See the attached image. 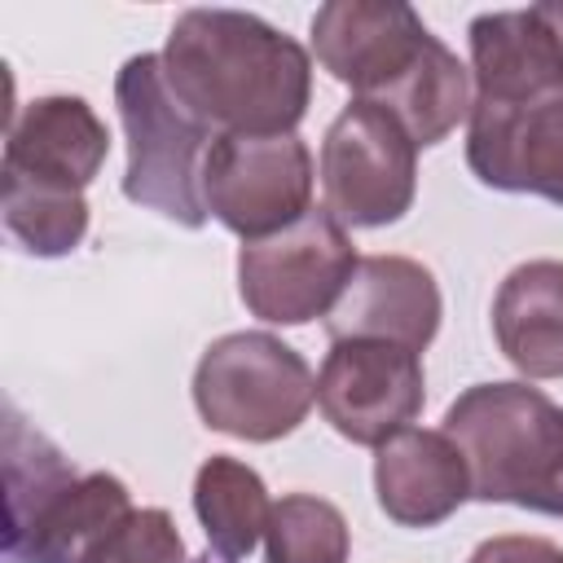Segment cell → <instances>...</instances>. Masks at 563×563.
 <instances>
[{"label": "cell", "instance_id": "1", "mask_svg": "<svg viewBox=\"0 0 563 563\" xmlns=\"http://www.w3.org/2000/svg\"><path fill=\"white\" fill-rule=\"evenodd\" d=\"M172 97L202 123L238 136H286L312 101L308 48L246 9H185L163 44Z\"/></svg>", "mask_w": 563, "mask_h": 563}, {"label": "cell", "instance_id": "2", "mask_svg": "<svg viewBox=\"0 0 563 563\" xmlns=\"http://www.w3.org/2000/svg\"><path fill=\"white\" fill-rule=\"evenodd\" d=\"M312 53L352 97L396 114L418 150L440 145L471 119V70L427 31L413 4L330 0L312 13Z\"/></svg>", "mask_w": 563, "mask_h": 563}, {"label": "cell", "instance_id": "3", "mask_svg": "<svg viewBox=\"0 0 563 563\" xmlns=\"http://www.w3.org/2000/svg\"><path fill=\"white\" fill-rule=\"evenodd\" d=\"M466 457L471 497L563 519V405L523 378L466 387L440 427Z\"/></svg>", "mask_w": 563, "mask_h": 563}, {"label": "cell", "instance_id": "4", "mask_svg": "<svg viewBox=\"0 0 563 563\" xmlns=\"http://www.w3.org/2000/svg\"><path fill=\"white\" fill-rule=\"evenodd\" d=\"M4 510V563H79L88 545L132 510V493L110 471L79 475L44 431L9 409Z\"/></svg>", "mask_w": 563, "mask_h": 563}, {"label": "cell", "instance_id": "5", "mask_svg": "<svg viewBox=\"0 0 563 563\" xmlns=\"http://www.w3.org/2000/svg\"><path fill=\"white\" fill-rule=\"evenodd\" d=\"M114 106L128 141L123 198L180 229H202V158L216 136L172 97L158 53H132L119 66Z\"/></svg>", "mask_w": 563, "mask_h": 563}, {"label": "cell", "instance_id": "6", "mask_svg": "<svg viewBox=\"0 0 563 563\" xmlns=\"http://www.w3.org/2000/svg\"><path fill=\"white\" fill-rule=\"evenodd\" d=\"M189 391L198 418L211 431L246 444H273L308 418L317 378L308 361L277 334L233 330L207 343L194 365Z\"/></svg>", "mask_w": 563, "mask_h": 563}, {"label": "cell", "instance_id": "7", "mask_svg": "<svg viewBox=\"0 0 563 563\" xmlns=\"http://www.w3.org/2000/svg\"><path fill=\"white\" fill-rule=\"evenodd\" d=\"M361 255L347 229L325 211L312 207L290 229L242 242L238 251V295L251 317L268 325H308L325 321L330 308L343 299Z\"/></svg>", "mask_w": 563, "mask_h": 563}, {"label": "cell", "instance_id": "8", "mask_svg": "<svg viewBox=\"0 0 563 563\" xmlns=\"http://www.w3.org/2000/svg\"><path fill=\"white\" fill-rule=\"evenodd\" d=\"M321 194L343 229L405 220L418 194V145L400 119L352 97L321 136Z\"/></svg>", "mask_w": 563, "mask_h": 563}, {"label": "cell", "instance_id": "9", "mask_svg": "<svg viewBox=\"0 0 563 563\" xmlns=\"http://www.w3.org/2000/svg\"><path fill=\"white\" fill-rule=\"evenodd\" d=\"M202 202L242 242L273 238L312 211V150L299 132H220L202 158Z\"/></svg>", "mask_w": 563, "mask_h": 563}, {"label": "cell", "instance_id": "10", "mask_svg": "<svg viewBox=\"0 0 563 563\" xmlns=\"http://www.w3.org/2000/svg\"><path fill=\"white\" fill-rule=\"evenodd\" d=\"M427 400L422 352L387 339H334L317 369V409L352 444L378 449L405 431Z\"/></svg>", "mask_w": 563, "mask_h": 563}, {"label": "cell", "instance_id": "11", "mask_svg": "<svg viewBox=\"0 0 563 563\" xmlns=\"http://www.w3.org/2000/svg\"><path fill=\"white\" fill-rule=\"evenodd\" d=\"M466 167L488 189L537 194L563 207V84L515 101H475Z\"/></svg>", "mask_w": 563, "mask_h": 563}, {"label": "cell", "instance_id": "12", "mask_svg": "<svg viewBox=\"0 0 563 563\" xmlns=\"http://www.w3.org/2000/svg\"><path fill=\"white\" fill-rule=\"evenodd\" d=\"M110 154V128L101 114L70 92L31 97L4 132L0 185L44 189V194H84Z\"/></svg>", "mask_w": 563, "mask_h": 563}, {"label": "cell", "instance_id": "13", "mask_svg": "<svg viewBox=\"0 0 563 563\" xmlns=\"http://www.w3.org/2000/svg\"><path fill=\"white\" fill-rule=\"evenodd\" d=\"M444 299L435 273L409 255H365L343 290V299L325 317V334L334 339H387L409 352H427L440 334Z\"/></svg>", "mask_w": 563, "mask_h": 563}, {"label": "cell", "instance_id": "14", "mask_svg": "<svg viewBox=\"0 0 563 563\" xmlns=\"http://www.w3.org/2000/svg\"><path fill=\"white\" fill-rule=\"evenodd\" d=\"M378 510L400 528H440L471 501V471L444 431L405 427L374 449Z\"/></svg>", "mask_w": 563, "mask_h": 563}, {"label": "cell", "instance_id": "15", "mask_svg": "<svg viewBox=\"0 0 563 563\" xmlns=\"http://www.w3.org/2000/svg\"><path fill=\"white\" fill-rule=\"evenodd\" d=\"M466 40L475 101H515L563 84V44L537 4L475 13Z\"/></svg>", "mask_w": 563, "mask_h": 563}, {"label": "cell", "instance_id": "16", "mask_svg": "<svg viewBox=\"0 0 563 563\" xmlns=\"http://www.w3.org/2000/svg\"><path fill=\"white\" fill-rule=\"evenodd\" d=\"M493 339L523 378H563V260H528L501 277Z\"/></svg>", "mask_w": 563, "mask_h": 563}, {"label": "cell", "instance_id": "17", "mask_svg": "<svg viewBox=\"0 0 563 563\" xmlns=\"http://www.w3.org/2000/svg\"><path fill=\"white\" fill-rule=\"evenodd\" d=\"M194 515L207 532V550L194 563H242L264 541L273 501L255 466L211 453L194 475Z\"/></svg>", "mask_w": 563, "mask_h": 563}, {"label": "cell", "instance_id": "18", "mask_svg": "<svg viewBox=\"0 0 563 563\" xmlns=\"http://www.w3.org/2000/svg\"><path fill=\"white\" fill-rule=\"evenodd\" d=\"M352 532L334 501L317 493H286L273 501L264 528V563H347Z\"/></svg>", "mask_w": 563, "mask_h": 563}, {"label": "cell", "instance_id": "19", "mask_svg": "<svg viewBox=\"0 0 563 563\" xmlns=\"http://www.w3.org/2000/svg\"><path fill=\"white\" fill-rule=\"evenodd\" d=\"M0 216H4L9 238L35 260H62L88 233L84 194H44V189H22V185H0Z\"/></svg>", "mask_w": 563, "mask_h": 563}, {"label": "cell", "instance_id": "20", "mask_svg": "<svg viewBox=\"0 0 563 563\" xmlns=\"http://www.w3.org/2000/svg\"><path fill=\"white\" fill-rule=\"evenodd\" d=\"M79 563H189L185 537L163 506H132L119 523H110Z\"/></svg>", "mask_w": 563, "mask_h": 563}, {"label": "cell", "instance_id": "21", "mask_svg": "<svg viewBox=\"0 0 563 563\" xmlns=\"http://www.w3.org/2000/svg\"><path fill=\"white\" fill-rule=\"evenodd\" d=\"M466 563H563V545H554L550 537L501 532V537L479 541Z\"/></svg>", "mask_w": 563, "mask_h": 563}, {"label": "cell", "instance_id": "22", "mask_svg": "<svg viewBox=\"0 0 563 563\" xmlns=\"http://www.w3.org/2000/svg\"><path fill=\"white\" fill-rule=\"evenodd\" d=\"M537 13L554 26V35H559V44H563V0H541V4H537Z\"/></svg>", "mask_w": 563, "mask_h": 563}]
</instances>
